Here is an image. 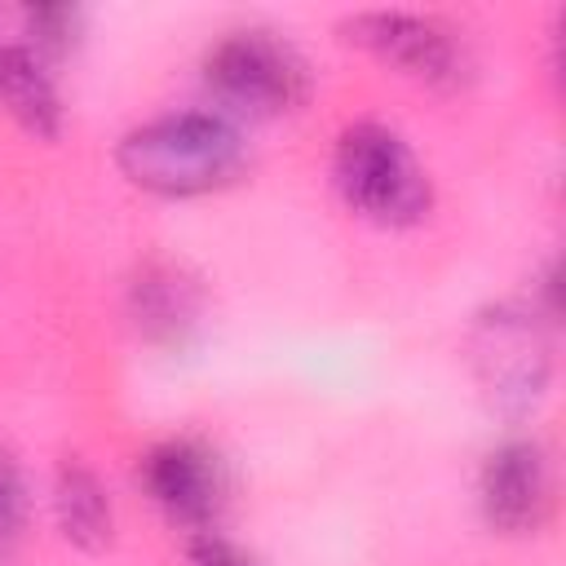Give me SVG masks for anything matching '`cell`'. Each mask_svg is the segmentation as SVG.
I'll use <instances>...</instances> for the list:
<instances>
[{"mask_svg": "<svg viewBox=\"0 0 566 566\" xmlns=\"http://www.w3.org/2000/svg\"><path fill=\"white\" fill-rule=\"evenodd\" d=\"M115 164L137 190L190 199L239 181V172L248 168V142L226 115L177 111L128 128L119 137Z\"/></svg>", "mask_w": 566, "mask_h": 566, "instance_id": "obj_1", "label": "cell"}, {"mask_svg": "<svg viewBox=\"0 0 566 566\" xmlns=\"http://www.w3.org/2000/svg\"><path fill=\"white\" fill-rule=\"evenodd\" d=\"M332 181L340 199L376 226H416L433 203V186L416 150L371 119L349 124L336 137Z\"/></svg>", "mask_w": 566, "mask_h": 566, "instance_id": "obj_2", "label": "cell"}, {"mask_svg": "<svg viewBox=\"0 0 566 566\" xmlns=\"http://www.w3.org/2000/svg\"><path fill=\"white\" fill-rule=\"evenodd\" d=\"M203 80L230 111L252 119L292 115L310 102L314 88L310 62L296 53V44L265 27L226 31L203 57Z\"/></svg>", "mask_w": 566, "mask_h": 566, "instance_id": "obj_3", "label": "cell"}, {"mask_svg": "<svg viewBox=\"0 0 566 566\" xmlns=\"http://www.w3.org/2000/svg\"><path fill=\"white\" fill-rule=\"evenodd\" d=\"M469 363L491 407L509 416H526L548 389L553 345L535 310L491 305L486 314H478L469 332Z\"/></svg>", "mask_w": 566, "mask_h": 566, "instance_id": "obj_4", "label": "cell"}, {"mask_svg": "<svg viewBox=\"0 0 566 566\" xmlns=\"http://www.w3.org/2000/svg\"><path fill=\"white\" fill-rule=\"evenodd\" d=\"M345 40L380 57L407 80H420L429 88H464L473 75V49L469 40L433 18V13H407V9H367L340 22Z\"/></svg>", "mask_w": 566, "mask_h": 566, "instance_id": "obj_5", "label": "cell"}, {"mask_svg": "<svg viewBox=\"0 0 566 566\" xmlns=\"http://www.w3.org/2000/svg\"><path fill=\"white\" fill-rule=\"evenodd\" d=\"M142 486L150 491V500L181 526L212 531L221 509H226V464L217 460L212 447L195 442V438H168L159 447L146 451L142 460Z\"/></svg>", "mask_w": 566, "mask_h": 566, "instance_id": "obj_6", "label": "cell"}, {"mask_svg": "<svg viewBox=\"0 0 566 566\" xmlns=\"http://www.w3.org/2000/svg\"><path fill=\"white\" fill-rule=\"evenodd\" d=\"M478 504L491 531L535 535L553 513V469L544 447L531 438L495 447L478 478Z\"/></svg>", "mask_w": 566, "mask_h": 566, "instance_id": "obj_7", "label": "cell"}, {"mask_svg": "<svg viewBox=\"0 0 566 566\" xmlns=\"http://www.w3.org/2000/svg\"><path fill=\"white\" fill-rule=\"evenodd\" d=\"M0 111L35 137H57L62 128V97L49 71V53H40L27 31L0 35Z\"/></svg>", "mask_w": 566, "mask_h": 566, "instance_id": "obj_8", "label": "cell"}, {"mask_svg": "<svg viewBox=\"0 0 566 566\" xmlns=\"http://www.w3.org/2000/svg\"><path fill=\"white\" fill-rule=\"evenodd\" d=\"M53 513H57V526L62 535L75 544V548H106L111 535H115V509H111V495L102 486V478L84 464V460H62L57 478H53Z\"/></svg>", "mask_w": 566, "mask_h": 566, "instance_id": "obj_9", "label": "cell"}, {"mask_svg": "<svg viewBox=\"0 0 566 566\" xmlns=\"http://www.w3.org/2000/svg\"><path fill=\"white\" fill-rule=\"evenodd\" d=\"M133 314L146 336L177 340L199 318V287L177 265H150L133 283Z\"/></svg>", "mask_w": 566, "mask_h": 566, "instance_id": "obj_10", "label": "cell"}, {"mask_svg": "<svg viewBox=\"0 0 566 566\" xmlns=\"http://www.w3.org/2000/svg\"><path fill=\"white\" fill-rule=\"evenodd\" d=\"M22 517H27V491H22V478H18L13 460L0 455V553L18 539Z\"/></svg>", "mask_w": 566, "mask_h": 566, "instance_id": "obj_11", "label": "cell"}, {"mask_svg": "<svg viewBox=\"0 0 566 566\" xmlns=\"http://www.w3.org/2000/svg\"><path fill=\"white\" fill-rule=\"evenodd\" d=\"M190 566H261L252 553H243L239 544H230L217 531H199L190 539Z\"/></svg>", "mask_w": 566, "mask_h": 566, "instance_id": "obj_12", "label": "cell"}]
</instances>
